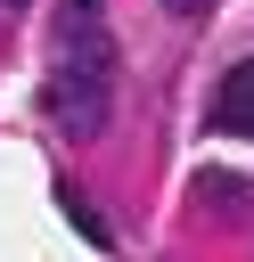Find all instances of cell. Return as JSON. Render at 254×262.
Segmentation results:
<instances>
[{
	"label": "cell",
	"mask_w": 254,
	"mask_h": 262,
	"mask_svg": "<svg viewBox=\"0 0 254 262\" xmlns=\"http://www.w3.org/2000/svg\"><path fill=\"white\" fill-rule=\"evenodd\" d=\"M107 106H115V41L107 33L57 41V74L41 82V115L66 139H98L107 131Z\"/></svg>",
	"instance_id": "1"
},
{
	"label": "cell",
	"mask_w": 254,
	"mask_h": 262,
	"mask_svg": "<svg viewBox=\"0 0 254 262\" xmlns=\"http://www.w3.org/2000/svg\"><path fill=\"white\" fill-rule=\"evenodd\" d=\"M205 205L238 213V205H246V180H238V172H205Z\"/></svg>",
	"instance_id": "5"
},
{
	"label": "cell",
	"mask_w": 254,
	"mask_h": 262,
	"mask_svg": "<svg viewBox=\"0 0 254 262\" xmlns=\"http://www.w3.org/2000/svg\"><path fill=\"white\" fill-rule=\"evenodd\" d=\"M0 8H33V0H0Z\"/></svg>",
	"instance_id": "7"
},
{
	"label": "cell",
	"mask_w": 254,
	"mask_h": 262,
	"mask_svg": "<svg viewBox=\"0 0 254 262\" xmlns=\"http://www.w3.org/2000/svg\"><path fill=\"white\" fill-rule=\"evenodd\" d=\"M213 115H221L229 131H254V57L221 74V98H213Z\"/></svg>",
	"instance_id": "2"
},
{
	"label": "cell",
	"mask_w": 254,
	"mask_h": 262,
	"mask_svg": "<svg viewBox=\"0 0 254 262\" xmlns=\"http://www.w3.org/2000/svg\"><path fill=\"white\" fill-rule=\"evenodd\" d=\"M164 8H172V16H180V25H197V16H205V8H213V0H164Z\"/></svg>",
	"instance_id": "6"
},
{
	"label": "cell",
	"mask_w": 254,
	"mask_h": 262,
	"mask_svg": "<svg viewBox=\"0 0 254 262\" xmlns=\"http://www.w3.org/2000/svg\"><path fill=\"white\" fill-rule=\"evenodd\" d=\"M57 213H66V221H74V229H82V237H90V246H115V221H107V213H98V205H82V196H74V188H57Z\"/></svg>",
	"instance_id": "3"
},
{
	"label": "cell",
	"mask_w": 254,
	"mask_h": 262,
	"mask_svg": "<svg viewBox=\"0 0 254 262\" xmlns=\"http://www.w3.org/2000/svg\"><path fill=\"white\" fill-rule=\"evenodd\" d=\"M98 8H107V0H66V8H57V41H82V33H98Z\"/></svg>",
	"instance_id": "4"
}]
</instances>
